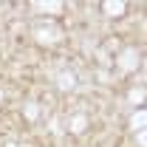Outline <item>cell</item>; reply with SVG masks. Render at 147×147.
Here are the masks:
<instances>
[{
  "instance_id": "obj_1",
  "label": "cell",
  "mask_w": 147,
  "mask_h": 147,
  "mask_svg": "<svg viewBox=\"0 0 147 147\" xmlns=\"http://www.w3.org/2000/svg\"><path fill=\"white\" fill-rule=\"evenodd\" d=\"M31 37H34L40 45H54V42L62 40V28L57 23H51V20H40V23L31 26Z\"/></svg>"
},
{
  "instance_id": "obj_2",
  "label": "cell",
  "mask_w": 147,
  "mask_h": 147,
  "mask_svg": "<svg viewBox=\"0 0 147 147\" xmlns=\"http://www.w3.org/2000/svg\"><path fill=\"white\" fill-rule=\"evenodd\" d=\"M142 65V54H139V48H122L119 51V57H116V68H119V74H133L136 68Z\"/></svg>"
},
{
  "instance_id": "obj_3",
  "label": "cell",
  "mask_w": 147,
  "mask_h": 147,
  "mask_svg": "<svg viewBox=\"0 0 147 147\" xmlns=\"http://www.w3.org/2000/svg\"><path fill=\"white\" fill-rule=\"evenodd\" d=\"M54 82H57V88L62 93H68V91L76 88V74H74L71 68H59V71L54 74Z\"/></svg>"
},
{
  "instance_id": "obj_4",
  "label": "cell",
  "mask_w": 147,
  "mask_h": 147,
  "mask_svg": "<svg viewBox=\"0 0 147 147\" xmlns=\"http://www.w3.org/2000/svg\"><path fill=\"white\" fill-rule=\"evenodd\" d=\"M62 9H65L62 0H34L31 3V11L34 14H59Z\"/></svg>"
},
{
  "instance_id": "obj_5",
  "label": "cell",
  "mask_w": 147,
  "mask_h": 147,
  "mask_svg": "<svg viewBox=\"0 0 147 147\" xmlns=\"http://www.w3.org/2000/svg\"><path fill=\"white\" fill-rule=\"evenodd\" d=\"M102 11H105L108 17H119V14L127 11V3H125V0H105V3H102Z\"/></svg>"
},
{
  "instance_id": "obj_6",
  "label": "cell",
  "mask_w": 147,
  "mask_h": 147,
  "mask_svg": "<svg viewBox=\"0 0 147 147\" xmlns=\"http://www.w3.org/2000/svg\"><path fill=\"white\" fill-rule=\"evenodd\" d=\"M85 127H88V116H85V113L71 116V122H68V130H71V133H85Z\"/></svg>"
},
{
  "instance_id": "obj_7",
  "label": "cell",
  "mask_w": 147,
  "mask_h": 147,
  "mask_svg": "<svg viewBox=\"0 0 147 147\" xmlns=\"http://www.w3.org/2000/svg\"><path fill=\"white\" fill-rule=\"evenodd\" d=\"M147 127V110H136V113H133V116H130V130H136V133H139V130H144Z\"/></svg>"
},
{
  "instance_id": "obj_8",
  "label": "cell",
  "mask_w": 147,
  "mask_h": 147,
  "mask_svg": "<svg viewBox=\"0 0 147 147\" xmlns=\"http://www.w3.org/2000/svg\"><path fill=\"white\" fill-rule=\"evenodd\" d=\"M144 99H147L144 85H139V88H130V93H127V102H130V105H142Z\"/></svg>"
},
{
  "instance_id": "obj_9",
  "label": "cell",
  "mask_w": 147,
  "mask_h": 147,
  "mask_svg": "<svg viewBox=\"0 0 147 147\" xmlns=\"http://www.w3.org/2000/svg\"><path fill=\"white\" fill-rule=\"evenodd\" d=\"M23 116H26L28 122H37V116H40V105H37L34 99H28V102L23 105Z\"/></svg>"
},
{
  "instance_id": "obj_10",
  "label": "cell",
  "mask_w": 147,
  "mask_h": 147,
  "mask_svg": "<svg viewBox=\"0 0 147 147\" xmlns=\"http://www.w3.org/2000/svg\"><path fill=\"white\" fill-rule=\"evenodd\" d=\"M136 142H139V147H147V127L136 133Z\"/></svg>"
},
{
  "instance_id": "obj_11",
  "label": "cell",
  "mask_w": 147,
  "mask_h": 147,
  "mask_svg": "<svg viewBox=\"0 0 147 147\" xmlns=\"http://www.w3.org/2000/svg\"><path fill=\"white\" fill-rule=\"evenodd\" d=\"M48 130H51V133H57V136H59V133H62V130H59V119H51V122H48Z\"/></svg>"
},
{
  "instance_id": "obj_12",
  "label": "cell",
  "mask_w": 147,
  "mask_h": 147,
  "mask_svg": "<svg viewBox=\"0 0 147 147\" xmlns=\"http://www.w3.org/2000/svg\"><path fill=\"white\" fill-rule=\"evenodd\" d=\"M3 147H17V144H14V142H6V144H3Z\"/></svg>"
}]
</instances>
